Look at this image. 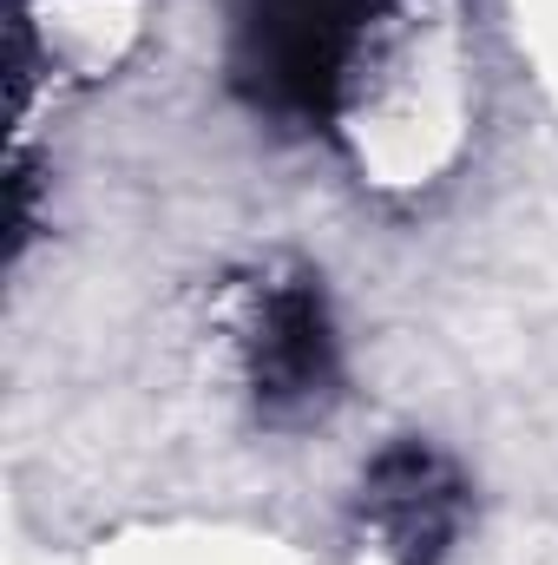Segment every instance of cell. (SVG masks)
<instances>
[{"instance_id":"1","label":"cell","mask_w":558,"mask_h":565,"mask_svg":"<svg viewBox=\"0 0 558 565\" xmlns=\"http://www.w3.org/2000/svg\"><path fill=\"white\" fill-rule=\"evenodd\" d=\"M250 388L270 415H309L335 388V329L322 309V289L309 277L264 282L250 329H244Z\"/></svg>"},{"instance_id":"2","label":"cell","mask_w":558,"mask_h":565,"mask_svg":"<svg viewBox=\"0 0 558 565\" xmlns=\"http://www.w3.org/2000/svg\"><path fill=\"white\" fill-rule=\"evenodd\" d=\"M362 513H368V533L382 540V553H395L401 565H433L460 540L466 487H460V473L433 447L401 440V447H388L368 467Z\"/></svg>"}]
</instances>
